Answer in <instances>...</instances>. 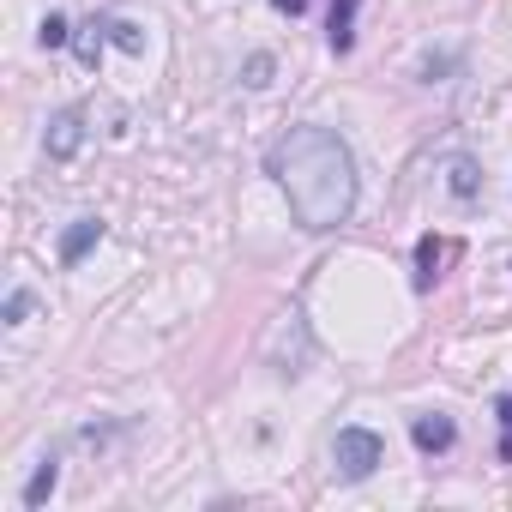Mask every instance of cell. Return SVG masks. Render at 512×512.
I'll return each instance as SVG.
<instances>
[{"label":"cell","mask_w":512,"mask_h":512,"mask_svg":"<svg viewBox=\"0 0 512 512\" xmlns=\"http://www.w3.org/2000/svg\"><path fill=\"white\" fill-rule=\"evenodd\" d=\"M97 241H103V223H97V217H79V223L61 235V266H79Z\"/></svg>","instance_id":"cell-6"},{"label":"cell","mask_w":512,"mask_h":512,"mask_svg":"<svg viewBox=\"0 0 512 512\" xmlns=\"http://www.w3.org/2000/svg\"><path fill=\"white\" fill-rule=\"evenodd\" d=\"M25 314H31V290H13V296H7V326H19Z\"/></svg>","instance_id":"cell-15"},{"label":"cell","mask_w":512,"mask_h":512,"mask_svg":"<svg viewBox=\"0 0 512 512\" xmlns=\"http://www.w3.org/2000/svg\"><path fill=\"white\" fill-rule=\"evenodd\" d=\"M380 458H386V440L374 428H338V440H332V476L338 482H368L380 470Z\"/></svg>","instance_id":"cell-2"},{"label":"cell","mask_w":512,"mask_h":512,"mask_svg":"<svg viewBox=\"0 0 512 512\" xmlns=\"http://www.w3.org/2000/svg\"><path fill=\"white\" fill-rule=\"evenodd\" d=\"M440 260H446V241H440V235H422V241H416V290H434Z\"/></svg>","instance_id":"cell-7"},{"label":"cell","mask_w":512,"mask_h":512,"mask_svg":"<svg viewBox=\"0 0 512 512\" xmlns=\"http://www.w3.org/2000/svg\"><path fill=\"white\" fill-rule=\"evenodd\" d=\"M241 85H272V55H247V73Z\"/></svg>","instance_id":"cell-14"},{"label":"cell","mask_w":512,"mask_h":512,"mask_svg":"<svg viewBox=\"0 0 512 512\" xmlns=\"http://www.w3.org/2000/svg\"><path fill=\"white\" fill-rule=\"evenodd\" d=\"M55 482H61V458L49 452L37 470H31V482H25V506H49V494H55Z\"/></svg>","instance_id":"cell-8"},{"label":"cell","mask_w":512,"mask_h":512,"mask_svg":"<svg viewBox=\"0 0 512 512\" xmlns=\"http://www.w3.org/2000/svg\"><path fill=\"white\" fill-rule=\"evenodd\" d=\"M79 145H85V115H79V109H61V115L49 121V133H43V151H49L55 163H67V157H79Z\"/></svg>","instance_id":"cell-3"},{"label":"cell","mask_w":512,"mask_h":512,"mask_svg":"<svg viewBox=\"0 0 512 512\" xmlns=\"http://www.w3.org/2000/svg\"><path fill=\"white\" fill-rule=\"evenodd\" d=\"M266 169L290 193V211L302 229H338L356 211V157L332 127H290Z\"/></svg>","instance_id":"cell-1"},{"label":"cell","mask_w":512,"mask_h":512,"mask_svg":"<svg viewBox=\"0 0 512 512\" xmlns=\"http://www.w3.org/2000/svg\"><path fill=\"white\" fill-rule=\"evenodd\" d=\"M410 440H416V452H452V440H458V428H452V416H440V410H428V416H410Z\"/></svg>","instance_id":"cell-4"},{"label":"cell","mask_w":512,"mask_h":512,"mask_svg":"<svg viewBox=\"0 0 512 512\" xmlns=\"http://www.w3.org/2000/svg\"><path fill=\"white\" fill-rule=\"evenodd\" d=\"M109 43H115L121 55H145V31H139L133 19H109Z\"/></svg>","instance_id":"cell-9"},{"label":"cell","mask_w":512,"mask_h":512,"mask_svg":"<svg viewBox=\"0 0 512 512\" xmlns=\"http://www.w3.org/2000/svg\"><path fill=\"white\" fill-rule=\"evenodd\" d=\"M272 7H278V13H290V19H302V13H308V0H272Z\"/></svg>","instance_id":"cell-16"},{"label":"cell","mask_w":512,"mask_h":512,"mask_svg":"<svg viewBox=\"0 0 512 512\" xmlns=\"http://www.w3.org/2000/svg\"><path fill=\"white\" fill-rule=\"evenodd\" d=\"M356 13H362V0H332V19H326L332 55H350V43H356Z\"/></svg>","instance_id":"cell-5"},{"label":"cell","mask_w":512,"mask_h":512,"mask_svg":"<svg viewBox=\"0 0 512 512\" xmlns=\"http://www.w3.org/2000/svg\"><path fill=\"white\" fill-rule=\"evenodd\" d=\"M103 31H109V19H103V25L91 19V25L73 37V49H79V61H85V67H97V61H103Z\"/></svg>","instance_id":"cell-10"},{"label":"cell","mask_w":512,"mask_h":512,"mask_svg":"<svg viewBox=\"0 0 512 512\" xmlns=\"http://www.w3.org/2000/svg\"><path fill=\"white\" fill-rule=\"evenodd\" d=\"M452 193H458V199L476 193V163H470V157H452Z\"/></svg>","instance_id":"cell-12"},{"label":"cell","mask_w":512,"mask_h":512,"mask_svg":"<svg viewBox=\"0 0 512 512\" xmlns=\"http://www.w3.org/2000/svg\"><path fill=\"white\" fill-rule=\"evenodd\" d=\"M494 416H500V458L512 464V392H506V398L494 404Z\"/></svg>","instance_id":"cell-13"},{"label":"cell","mask_w":512,"mask_h":512,"mask_svg":"<svg viewBox=\"0 0 512 512\" xmlns=\"http://www.w3.org/2000/svg\"><path fill=\"white\" fill-rule=\"evenodd\" d=\"M37 43H43V49H67V43H73V31H67V19H61V13H49V19L37 25Z\"/></svg>","instance_id":"cell-11"}]
</instances>
